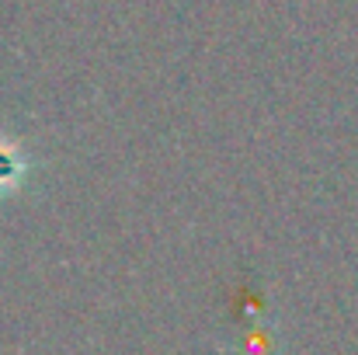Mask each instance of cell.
<instances>
[{"label":"cell","mask_w":358,"mask_h":355,"mask_svg":"<svg viewBox=\"0 0 358 355\" xmlns=\"http://www.w3.org/2000/svg\"><path fill=\"white\" fill-rule=\"evenodd\" d=\"M24 178V157L14 143L0 139V195H10Z\"/></svg>","instance_id":"6da1fadb"}]
</instances>
